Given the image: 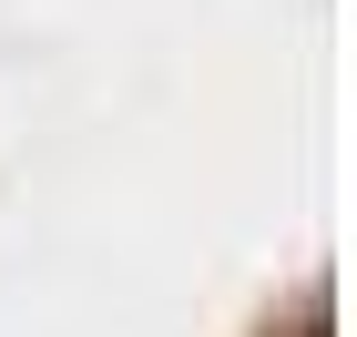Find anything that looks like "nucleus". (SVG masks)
I'll use <instances>...</instances> for the list:
<instances>
[{
  "instance_id": "obj_1",
  "label": "nucleus",
  "mask_w": 357,
  "mask_h": 337,
  "mask_svg": "<svg viewBox=\"0 0 357 337\" xmlns=\"http://www.w3.org/2000/svg\"><path fill=\"white\" fill-rule=\"evenodd\" d=\"M296 337H327V327H296Z\"/></svg>"
}]
</instances>
